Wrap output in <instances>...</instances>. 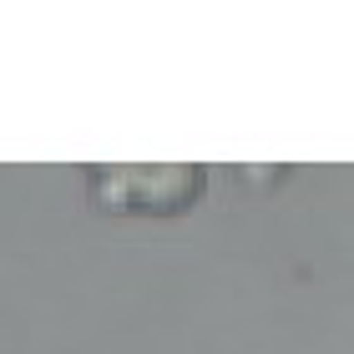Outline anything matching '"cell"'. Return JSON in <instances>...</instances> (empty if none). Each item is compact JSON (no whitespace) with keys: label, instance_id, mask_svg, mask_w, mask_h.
Instances as JSON below:
<instances>
[{"label":"cell","instance_id":"obj_1","mask_svg":"<svg viewBox=\"0 0 354 354\" xmlns=\"http://www.w3.org/2000/svg\"><path fill=\"white\" fill-rule=\"evenodd\" d=\"M203 172L198 167H152V172H106L96 177V192L106 207H127V213H183L198 198Z\"/></svg>","mask_w":354,"mask_h":354}]
</instances>
